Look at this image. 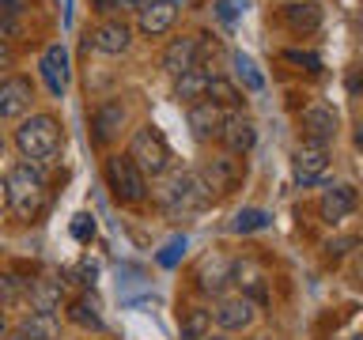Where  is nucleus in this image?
Here are the masks:
<instances>
[{
	"label": "nucleus",
	"instance_id": "1",
	"mask_svg": "<svg viewBox=\"0 0 363 340\" xmlns=\"http://www.w3.org/2000/svg\"><path fill=\"white\" fill-rule=\"evenodd\" d=\"M8 208L16 212V220H38L50 204V181H45L38 163H16L8 170Z\"/></svg>",
	"mask_w": 363,
	"mask_h": 340
},
{
	"label": "nucleus",
	"instance_id": "2",
	"mask_svg": "<svg viewBox=\"0 0 363 340\" xmlns=\"http://www.w3.org/2000/svg\"><path fill=\"white\" fill-rule=\"evenodd\" d=\"M155 200L167 215H193L212 200V193L193 170H167L155 186Z\"/></svg>",
	"mask_w": 363,
	"mask_h": 340
},
{
	"label": "nucleus",
	"instance_id": "3",
	"mask_svg": "<svg viewBox=\"0 0 363 340\" xmlns=\"http://www.w3.org/2000/svg\"><path fill=\"white\" fill-rule=\"evenodd\" d=\"M16 147L27 163H45L61 152V121L53 113H30L16 129Z\"/></svg>",
	"mask_w": 363,
	"mask_h": 340
},
{
	"label": "nucleus",
	"instance_id": "4",
	"mask_svg": "<svg viewBox=\"0 0 363 340\" xmlns=\"http://www.w3.org/2000/svg\"><path fill=\"white\" fill-rule=\"evenodd\" d=\"M133 159L136 166H140L144 178H163L170 170V144L163 140V132L155 129V125H140V129H133L129 136V152H125Z\"/></svg>",
	"mask_w": 363,
	"mask_h": 340
},
{
	"label": "nucleus",
	"instance_id": "5",
	"mask_svg": "<svg viewBox=\"0 0 363 340\" xmlns=\"http://www.w3.org/2000/svg\"><path fill=\"white\" fill-rule=\"evenodd\" d=\"M102 174H106V186L113 193V200L140 204L147 197V178L140 174V166H136L129 155H110L106 163H102Z\"/></svg>",
	"mask_w": 363,
	"mask_h": 340
},
{
	"label": "nucleus",
	"instance_id": "6",
	"mask_svg": "<svg viewBox=\"0 0 363 340\" xmlns=\"http://www.w3.org/2000/svg\"><path fill=\"white\" fill-rule=\"evenodd\" d=\"M208 314L223 333H246V329L254 325V317H257V302L235 291V295H220Z\"/></svg>",
	"mask_w": 363,
	"mask_h": 340
},
{
	"label": "nucleus",
	"instance_id": "7",
	"mask_svg": "<svg viewBox=\"0 0 363 340\" xmlns=\"http://www.w3.org/2000/svg\"><path fill=\"white\" fill-rule=\"evenodd\" d=\"M197 174H201L204 186H208V193H231V189H238V181H242L246 166H242V159H238V155L223 152V155L204 159V166L197 170Z\"/></svg>",
	"mask_w": 363,
	"mask_h": 340
},
{
	"label": "nucleus",
	"instance_id": "8",
	"mask_svg": "<svg viewBox=\"0 0 363 340\" xmlns=\"http://www.w3.org/2000/svg\"><path fill=\"white\" fill-rule=\"evenodd\" d=\"M201 50H204V34H182L170 38L163 50V72L167 76H186L193 68H201Z\"/></svg>",
	"mask_w": 363,
	"mask_h": 340
},
{
	"label": "nucleus",
	"instance_id": "9",
	"mask_svg": "<svg viewBox=\"0 0 363 340\" xmlns=\"http://www.w3.org/2000/svg\"><path fill=\"white\" fill-rule=\"evenodd\" d=\"M303 140L306 144H322L329 147L337 140V132H340V118H337V110L333 106H325V102H311V106L303 110Z\"/></svg>",
	"mask_w": 363,
	"mask_h": 340
},
{
	"label": "nucleus",
	"instance_id": "10",
	"mask_svg": "<svg viewBox=\"0 0 363 340\" xmlns=\"http://www.w3.org/2000/svg\"><path fill=\"white\" fill-rule=\"evenodd\" d=\"M34 87L27 76H0V121H23L30 113Z\"/></svg>",
	"mask_w": 363,
	"mask_h": 340
},
{
	"label": "nucleus",
	"instance_id": "11",
	"mask_svg": "<svg viewBox=\"0 0 363 340\" xmlns=\"http://www.w3.org/2000/svg\"><path fill=\"white\" fill-rule=\"evenodd\" d=\"M227 152L231 155H246L250 147L257 144V125L246 118V113H238V110H231L223 118V125H220V136H216Z\"/></svg>",
	"mask_w": 363,
	"mask_h": 340
},
{
	"label": "nucleus",
	"instance_id": "12",
	"mask_svg": "<svg viewBox=\"0 0 363 340\" xmlns=\"http://www.w3.org/2000/svg\"><path fill=\"white\" fill-rule=\"evenodd\" d=\"M87 42H91V50H99L106 57H121L125 50H129V42H133V30H129L125 19H102L99 27L87 34Z\"/></svg>",
	"mask_w": 363,
	"mask_h": 340
},
{
	"label": "nucleus",
	"instance_id": "13",
	"mask_svg": "<svg viewBox=\"0 0 363 340\" xmlns=\"http://www.w3.org/2000/svg\"><path fill=\"white\" fill-rule=\"evenodd\" d=\"M325 166H329V147H322V144H306V140L295 147L291 170H295V181H299V186H314V181L325 174Z\"/></svg>",
	"mask_w": 363,
	"mask_h": 340
},
{
	"label": "nucleus",
	"instance_id": "14",
	"mask_svg": "<svg viewBox=\"0 0 363 340\" xmlns=\"http://www.w3.org/2000/svg\"><path fill=\"white\" fill-rule=\"evenodd\" d=\"M174 19H178L174 0H152V4H144L136 11V30H140L144 38H159V34H167L174 27Z\"/></svg>",
	"mask_w": 363,
	"mask_h": 340
},
{
	"label": "nucleus",
	"instance_id": "15",
	"mask_svg": "<svg viewBox=\"0 0 363 340\" xmlns=\"http://www.w3.org/2000/svg\"><path fill=\"white\" fill-rule=\"evenodd\" d=\"M280 19L291 34H303L306 38V34H314L322 27V4H318V0H288V4L280 8Z\"/></svg>",
	"mask_w": 363,
	"mask_h": 340
},
{
	"label": "nucleus",
	"instance_id": "16",
	"mask_svg": "<svg viewBox=\"0 0 363 340\" xmlns=\"http://www.w3.org/2000/svg\"><path fill=\"white\" fill-rule=\"evenodd\" d=\"M38 72L45 79V87H50V95L61 98L65 87H68V50L65 45H45V53L38 61Z\"/></svg>",
	"mask_w": 363,
	"mask_h": 340
},
{
	"label": "nucleus",
	"instance_id": "17",
	"mask_svg": "<svg viewBox=\"0 0 363 340\" xmlns=\"http://www.w3.org/2000/svg\"><path fill=\"white\" fill-rule=\"evenodd\" d=\"M356 204H359V197L352 186H329L322 193V200H318V215H322L325 223H340L356 212Z\"/></svg>",
	"mask_w": 363,
	"mask_h": 340
},
{
	"label": "nucleus",
	"instance_id": "18",
	"mask_svg": "<svg viewBox=\"0 0 363 340\" xmlns=\"http://www.w3.org/2000/svg\"><path fill=\"white\" fill-rule=\"evenodd\" d=\"M121 125H125V102H121V98H106V102H99L95 113H91L95 144H110L113 136L121 132Z\"/></svg>",
	"mask_w": 363,
	"mask_h": 340
},
{
	"label": "nucleus",
	"instance_id": "19",
	"mask_svg": "<svg viewBox=\"0 0 363 340\" xmlns=\"http://www.w3.org/2000/svg\"><path fill=\"white\" fill-rule=\"evenodd\" d=\"M227 118V110L223 106H216L212 98H201V102H193L189 113H186V121H189V129L197 140H208V136H220V125Z\"/></svg>",
	"mask_w": 363,
	"mask_h": 340
},
{
	"label": "nucleus",
	"instance_id": "20",
	"mask_svg": "<svg viewBox=\"0 0 363 340\" xmlns=\"http://www.w3.org/2000/svg\"><path fill=\"white\" fill-rule=\"evenodd\" d=\"M231 283H238V295L254 302H265L269 299V288H265V272H261L254 261H231Z\"/></svg>",
	"mask_w": 363,
	"mask_h": 340
},
{
	"label": "nucleus",
	"instance_id": "21",
	"mask_svg": "<svg viewBox=\"0 0 363 340\" xmlns=\"http://www.w3.org/2000/svg\"><path fill=\"white\" fill-rule=\"evenodd\" d=\"M197 283H201V291H208V295H223L227 283H231V261L220 257V254H208L197 265Z\"/></svg>",
	"mask_w": 363,
	"mask_h": 340
},
{
	"label": "nucleus",
	"instance_id": "22",
	"mask_svg": "<svg viewBox=\"0 0 363 340\" xmlns=\"http://www.w3.org/2000/svg\"><path fill=\"white\" fill-rule=\"evenodd\" d=\"M11 340H57V322H53V314L30 310L16 329H11Z\"/></svg>",
	"mask_w": 363,
	"mask_h": 340
},
{
	"label": "nucleus",
	"instance_id": "23",
	"mask_svg": "<svg viewBox=\"0 0 363 340\" xmlns=\"http://www.w3.org/2000/svg\"><path fill=\"white\" fill-rule=\"evenodd\" d=\"M68 317H72L79 329H91V333H102V329H106V322H102V314H99V302L91 299V295H79V299L68 302Z\"/></svg>",
	"mask_w": 363,
	"mask_h": 340
},
{
	"label": "nucleus",
	"instance_id": "24",
	"mask_svg": "<svg viewBox=\"0 0 363 340\" xmlns=\"http://www.w3.org/2000/svg\"><path fill=\"white\" fill-rule=\"evenodd\" d=\"M208 76H216V72H204V68H193V72H186V76H178L174 79V98H182V102H201L204 98V91H208Z\"/></svg>",
	"mask_w": 363,
	"mask_h": 340
},
{
	"label": "nucleus",
	"instance_id": "25",
	"mask_svg": "<svg viewBox=\"0 0 363 340\" xmlns=\"http://www.w3.org/2000/svg\"><path fill=\"white\" fill-rule=\"evenodd\" d=\"M27 295H30V310L38 314H53L57 306H61V288H57L53 280H27Z\"/></svg>",
	"mask_w": 363,
	"mask_h": 340
},
{
	"label": "nucleus",
	"instance_id": "26",
	"mask_svg": "<svg viewBox=\"0 0 363 340\" xmlns=\"http://www.w3.org/2000/svg\"><path fill=\"white\" fill-rule=\"evenodd\" d=\"M204 98H212L216 106H223V110H238V106H242V91H238L227 76H208V91H204Z\"/></svg>",
	"mask_w": 363,
	"mask_h": 340
},
{
	"label": "nucleus",
	"instance_id": "27",
	"mask_svg": "<svg viewBox=\"0 0 363 340\" xmlns=\"http://www.w3.org/2000/svg\"><path fill=\"white\" fill-rule=\"evenodd\" d=\"M182 333H186V340H208V336H212V314H208V310H201V306L186 310Z\"/></svg>",
	"mask_w": 363,
	"mask_h": 340
},
{
	"label": "nucleus",
	"instance_id": "28",
	"mask_svg": "<svg viewBox=\"0 0 363 340\" xmlns=\"http://www.w3.org/2000/svg\"><path fill=\"white\" fill-rule=\"evenodd\" d=\"M231 64H235V79H238V84H242L246 91H254V95H257V91L265 87V79H261V72L254 68V61H250L246 53H235Z\"/></svg>",
	"mask_w": 363,
	"mask_h": 340
},
{
	"label": "nucleus",
	"instance_id": "29",
	"mask_svg": "<svg viewBox=\"0 0 363 340\" xmlns=\"http://www.w3.org/2000/svg\"><path fill=\"white\" fill-rule=\"evenodd\" d=\"M23 295H27V280H19V276H11V272L0 268V310L23 302Z\"/></svg>",
	"mask_w": 363,
	"mask_h": 340
},
{
	"label": "nucleus",
	"instance_id": "30",
	"mask_svg": "<svg viewBox=\"0 0 363 340\" xmlns=\"http://www.w3.org/2000/svg\"><path fill=\"white\" fill-rule=\"evenodd\" d=\"M269 227V212H261V208H242L235 215V223H231V231L235 234H250V231H265Z\"/></svg>",
	"mask_w": 363,
	"mask_h": 340
},
{
	"label": "nucleus",
	"instance_id": "31",
	"mask_svg": "<svg viewBox=\"0 0 363 340\" xmlns=\"http://www.w3.org/2000/svg\"><path fill=\"white\" fill-rule=\"evenodd\" d=\"M72 238L79 246H87L91 238H95V220H91L87 212H79V215H72Z\"/></svg>",
	"mask_w": 363,
	"mask_h": 340
},
{
	"label": "nucleus",
	"instance_id": "32",
	"mask_svg": "<svg viewBox=\"0 0 363 340\" xmlns=\"http://www.w3.org/2000/svg\"><path fill=\"white\" fill-rule=\"evenodd\" d=\"M91 8H95L99 16H118V11H125L129 4H125V0H91Z\"/></svg>",
	"mask_w": 363,
	"mask_h": 340
},
{
	"label": "nucleus",
	"instance_id": "33",
	"mask_svg": "<svg viewBox=\"0 0 363 340\" xmlns=\"http://www.w3.org/2000/svg\"><path fill=\"white\" fill-rule=\"evenodd\" d=\"M178 249H186V238H174V242H170L167 249H163V254H159V265H174V261H178Z\"/></svg>",
	"mask_w": 363,
	"mask_h": 340
},
{
	"label": "nucleus",
	"instance_id": "34",
	"mask_svg": "<svg viewBox=\"0 0 363 340\" xmlns=\"http://www.w3.org/2000/svg\"><path fill=\"white\" fill-rule=\"evenodd\" d=\"M11 64V45H8V23H0V68Z\"/></svg>",
	"mask_w": 363,
	"mask_h": 340
},
{
	"label": "nucleus",
	"instance_id": "35",
	"mask_svg": "<svg viewBox=\"0 0 363 340\" xmlns=\"http://www.w3.org/2000/svg\"><path fill=\"white\" fill-rule=\"evenodd\" d=\"M348 91H352V95H359V91H363V64L348 76Z\"/></svg>",
	"mask_w": 363,
	"mask_h": 340
},
{
	"label": "nucleus",
	"instance_id": "36",
	"mask_svg": "<svg viewBox=\"0 0 363 340\" xmlns=\"http://www.w3.org/2000/svg\"><path fill=\"white\" fill-rule=\"evenodd\" d=\"M216 11H220V19H223V23H231V19H235V11H231V0H220V4H216Z\"/></svg>",
	"mask_w": 363,
	"mask_h": 340
},
{
	"label": "nucleus",
	"instance_id": "37",
	"mask_svg": "<svg viewBox=\"0 0 363 340\" xmlns=\"http://www.w3.org/2000/svg\"><path fill=\"white\" fill-rule=\"evenodd\" d=\"M0 212H8V181L0 178Z\"/></svg>",
	"mask_w": 363,
	"mask_h": 340
},
{
	"label": "nucleus",
	"instance_id": "38",
	"mask_svg": "<svg viewBox=\"0 0 363 340\" xmlns=\"http://www.w3.org/2000/svg\"><path fill=\"white\" fill-rule=\"evenodd\" d=\"M352 144H356V147H359V152H363V121L356 125V132H352Z\"/></svg>",
	"mask_w": 363,
	"mask_h": 340
},
{
	"label": "nucleus",
	"instance_id": "39",
	"mask_svg": "<svg viewBox=\"0 0 363 340\" xmlns=\"http://www.w3.org/2000/svg\"><path fill=\"white\" fill-rule=\"evenodd\" d=\"M4 152H8V136L0 132V159H4Z\"/></svg>",
	"mask_w": 363,
	"mask_h": 340
},
{
	"label": "nucleus",
	"instance_id": "40",
	"mask_svg": "<svg viewBox=\"0 0 363 340\" xmlns=\"http://www.w3.org/2000/svg\"><path fill=\"white\" fill-rule=\"evenodd\" d=\"M4 329H8V322H4V310H0V336H4Z\"/></svg>",
	"mask_w": 363,
	"mask_h": 340
},
{
	"label": "nucleus",
	"instance_id": "41",
	"mask_svg": "<svg viewBox=\"0 0 363 340\" xmlns=\"http://www.w3.org/2000/svg\"><path fill=\"white\" fill-rule=\"evenodd\" d=\"M8 4H16V8H23V0H8Z\"/></svg>",
	"mask_w": 363,
	"mask_h": 340
},
{
	"label": "nucleus",
	"instance_id": "42",
	"mask_svg": "<svg viewBox=\"0 0 363 340\" xmlns=\"http://www.w3.org/2000/svg\"><path fill=\"white\" fill-rule=\"evenodd\" d=\"M348 340H363V333H356V336H348Z\"/></svg>",
	"mask_w": 363,
	"mask_h": 340
},
{
	"label": "nucleus",
	"instance_id": "43",
	"mask_svg": "<svg viewBox=\"0 0 363 340\" xmlns=\"http://www.w3.org/2000/svg\"><path fill=\"white\" fill-rule=\"evenodd\" d=\"M254 340H269V336H254Z\"/></svg>",
	"mask_w": 363,
	"mask_h": 340
},
{
	"label": "nucleus",
	"instance_id": "44",
	"mask_svg": "<svg viewBox=\"0 0 363 340\" xmlns=\"http://www.w3.org/2000/svg\"><path fill=\"white\" fill-rule=\"evenodd\" d=\"M208 340H220V336H208Z\"/></svg>",
	"mask_w": 363,
	"mask_h": 340
}]
</instances>
